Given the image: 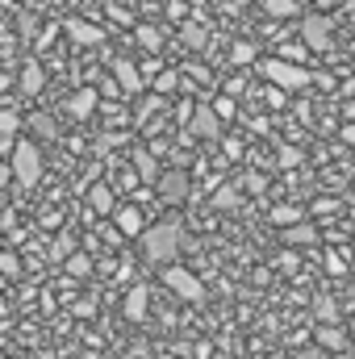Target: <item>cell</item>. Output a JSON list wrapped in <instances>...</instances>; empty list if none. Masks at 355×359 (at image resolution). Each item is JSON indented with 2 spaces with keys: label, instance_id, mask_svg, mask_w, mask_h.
<instances>
[{
  "label": "cell",
  "instance_id": "obj_43",
  "mask_svg": "<svg viewBox=\"0 0 355 359\" xmlns=\"http://www.w3.org/2000/svg\"><path fill=\"white\" fill-rule=\"evenodd\" d=\"M351 230H355V213H351Z\"/></svg>",
  "mask_w": 355,
  "mask_h": 359
},
{
  "label": "cell",
  "instance_id": "obj_44",
  "mask_svg": "<svg viewBox=\"0 0 355 359\" xmlns=\"http://www.w3.org/2000/svg\"><path fill=\"white\" fill-rule=\"evenodd\" d=\"M351 334H355V318H351Z\"/></svg>",
  "mask_w": 355,
  "mask_h": 359
},
{
  "label": "cell",
  "instance_id": "obj_34",
  "mask_svg": "<svg viewBox=\"0 0 355 359\" xmlns=\"http://www.w3.org/2000/svg\"><path fill=\"white\" fill-rule=\"evenodd\" d=\"M126 138H130V134H100V138H96V151L105 155V151H113V147H121Z\"/></svg>",
  "mask_w": 355,
  "mask_h": 359
},
{
  "label": "cell",
  "instance_id": "obj_37",
  "mask_svg": "<svg viewBox=\"0 0 355 359\" xmlns=\"http://www.w3.org/2000/svg\"><path fill=\"white\" fill-rule=\"evenodd\" d=\"M243 180H247V192H255V196H260V192L267 188V180H264V176H255V172H251V176H243Z\"/></svg>",
  "mask_w": 355,
  "mask_h": 359
},
{
  "label": "cell",
  "instance_id": "obj_11",
  "mask_svg": "<svg viewBox=\"0 0 355 359\" xmlns=\"http://www.w3.org/2000/svg\"><path fill=\"white\" fill-rule=\"evenodd\" d=\"M17 130H21V113H17V109H0V151H4V155H13Z\"/></svg>",
  "mask_w": 355,
  "mask_h": 359
},
{
  "label": "cell",
  "instance_id": "obj_16",
  "mask_svg": "<svg viewBox=\"0 0 355 359\" xmlns=\"http://www.w3.org/2000/svg\"><path fill=\"white\" fill-rule=\"evenodd\" d=\"M147 305H151V288H147V284L130 288V297H126V318H130V322H147Z\"/></svg>",
  "mask_w": 355,
  "mask_h": 359
},
{
  "label": "cell",
  "instance_id": "obj_31",
  "mask_svg": "<svg viewBox=\"0 0 355 359\" xmlns=\"http://www.w3.org/2000/svg\"><path fill=\"white\" fill-rule=\"evenodd\" d=\"M180 38L188 42V50H201V46H205V29H201V25H184Z\"/></svg>",
  "mask_w": 355,
  "mask_h": 359
},
{
  "label": "cell",
  "instance_id": "obj_46",
  "mask_svg": "<svg viewBox=\"0 0 355 359\" xmlns=\"http://www.w3.org/2000/svg\"><path fill=\"white\" fill-rule=\"evenodd\" d=\"M239 4H243V0H239Z\"/></svg>",
  "mask_w": 355,
  "mask_h": 359
},
{
  "label": "cell",
  "instance_id": "obj_36",
  "mask_svg": "<svg viewBox=\"0 0 355 359\" xmlns=\"http://www.w3.org/2000/svg\"><path fill=\"white\" fill-rule=\"evenodd\" d=\"M301 163V147H280V168H297Z\"/></svg>",
  "mask_w": 355,
  "mask_h": 359
},
{
  "label": "cell",
  "instance_id": "obj_9",
  "mask_svg": "<svg viewBox=\"0 0 355 359\" xmlns=\"http://www.w3.org/2000/svg\"><path fill=\"white\" fill-rule=\"evenodd\" d=\"M113 226H117V234H126V238H142V209L138 205H117L113 209Z\"/></svg>",
  "mask_w": 355,
  "mask_h": 359
},
{
  "label": "cell",
  "instance_id": "obj_41",
  "mask_svg": "<svg viewBox=\"0 0 355 359\" xmlns=\"http://www.w3.org/2000/svg\"><path fill=\"white\" fill-rule=\"evenodd\" d=\"M330 359H355L351 351H330Z\"/></svg>",
  "mask_w": 355,
  "mask_h": 359
},
{
  "label": "cell",
  "instance_id": "obj_32",
  "mask_svg": "<svg viewBox=\"0 0 355 359\" xmlns=\"http://www.w3.org/2000/svg\"><path fill=\"white\" fill-rule=\"evenodd\" d=\"M151 88L159 92V96H168V92H176V72H159V76L151 80Z\"/></svg>",
  "mask_w": 355,
  "mask_h": 359
},
{
  "label": "cell",
  "instance_id": "obj_20",
  "mask_svg": "<svg viewBox=\"0 0 355 359\" xmlns=\"http://www.w3.org/2000/svg\"><path fill=\"white\" fill-rule=\"evenodd\" d=\"M29 134L42 138V142H51V138H59V121L51 113H29Z\"/></svg>",
  "mask_w": 355,
  "mask_h": 359
},
{
  "label": "cell",
  "instance_id": "obj_26",
  "mask_svg": "<svg viewBox=\"0 0 355 359\" xmlns=\"http://www.w3.org/2000/svg\"><path fill=\"white\" fill-rule=\"evenodd\" d=\"M314 313H318V322H339V301L335 297H318L314 301Z\"/></svg>",
  "mask_w": 355,
  "mask_h": 359
},
{
  "label": "cell",
  "instance_id": "obj_39",
  "mask_svg": "<svg viewBox=\"0 0 355 359\" xmlns=\"http://www.w3.org/2000/svg\"><path fill=\"white\" fill-rule=\"evenodd\" d=\"M42 226H46V230H59V209H46V213H42Z\"/></svg>",
  "mask_w": 355,
  "mask_h": 359
},
{
  "label": "cell",
  "instance_id": "obj_23",
  "mask_svg": "<svg viewBox=\"0 0 355 359\" xmlns=\"http://www.w3.org/2000/svg\"><path fill=\"white\" fill-rule=\"evenodd\" d=\"M134 42H138L142 50H151V55H155V50L163 46V34H159L155 25H134Z\"/></svg>",
  "mask_w": 355,
  "mask_h": 359
},
{
  "label": "cell",
  "instance_id": "obj_22",
  "mask_svg": "<svg viewBox=\"0 0 355 359\" xmlns=\"http://www.w3.org/2000/svg\"><path fill=\"white\" fill-rule=\"evenodd\" d=\"M264 13L284 21V17H301V0H264Z\"/></svg>",
  "mask_w": 355,
  "mask_h": 359
},
{
  "label": "cell",
  "instance_id": "obj_35",
  "mask_svg": "<svg viewBox=\"0 0 355 359\" xmlns=\"http://www.w3.org/2000/svg\"><path fill=\"white\" fill-rule=\"evenodd\" d=\"M17 29H21V38H34V29H38V17H29V13H17Z\"/></svg>",
  "mask_w": 355,
  "mask_h": 359
},
{
  "label": "cell",
  "instance_id": "obj_4",
  "mask_svg": "<svg viewBox=\"0 0 355 359\" xmlns=\"http://www.w3.org/2000/svg\"><path fill=\"white\" fill-rule=\"evenodd\" d=\"M163 284H168L176 297H184V301H205V284H201L188 268H180V264H168V268H163Z\"/></svg>",
  "mask_w": 355,
  "mask_h": 359
},
{
  "label": "cell",
  "instance_id": "obj_15",
  "mask_svg": "<svg viewBox=\"0 0 355 359\" xmlns=\"http://www.w3.org/2000/svg\"><path fill=\"white\" fill-rule=\"evenodd\" d=\"M76 247H80L76 234H72V230H59V234L51 238V251H46V255H51V264H67V259L76 255Z\"/></svg>",
  "mask_w": 355,
  "mask_h": 359
},
{
  "label": "cell",
  "instance_id": "obj_10",
  "mask_svg": "<svg viewBox=\"0 0 355 359\" xmlns=\"http://www.w3.org/2000/svg\"><path fill=\"white\" fill-rule=\"evenodd\" d=\"M63 34H67L76 46H100V29H96V25H88L84 17H72V21L63 25Z\"/></svg>",
  "mask_w": 355,
  "mask_h": 359
},
{
  "label": "cell",
  "instance_id": "obj_33",
  "mask_svg": "<svg viewBox=\"0 0 355 359\" xmlns=\"http://www.w3.org/2000/svg\"><path fill=\"white\" fill-rule=\"evenodd\" d=\"M347 259H351V251H347V255L326 251V271H330V276H343V271H347Z\"/></svg>",
  "mask_w": 355,
  "mask_h": 359
},
{
  "label": "cell",
  "instance_id": "obj_27",
  "mask_svg": "<svg viewBox=\"0 0 355 359\" xmlns=\"http://www.w3.org/2000/svg\"><path fill=\"white\" fill-rule=\"evenodd\" d=\"M96 88H100V96H109V100L126 96V88H121V80H117V72H109V76H96Z\"/></svg>",
  "mask_w": 355,
  "mask_h": 359
},
{
  "label": "cell",
  "instance_id": "obj_13",
  "mask_svg": "<svg viewBox=\"0 0 355 359\" xmlns=\"http://www.w3.org/2000/svg\"><path fill=\"white\" fill-rule=\"evenodd\" d=\"M113 72H117V80H121V88H126V96H134V92H142L147 84H142V72L130 63V59H113Z\"/></svg>",
  "mask_w": 355,
  "mask_h": 359
},
{
  "label": "cell",
  "instance_id": "obj_45",
  "mask_svg": "<svg viewBox=\"0 0 355 359\" xmlns=\"http://www.w3.org/2000/svg\"><path fill=\"white\" fill-rule=\"evenodd\" d=\"M163 359H172V355H163Z\"/></svg>",
  "mask_w": 355,
  "mask_h": 359
},
{
  "label": "cell",
  "instance_id": "obj_12",
  "mask_svg": "<svg viewBox=\"0 0 355 359\" xmlns=\"http://www.w3.org/2000/svg\"><path fill=\"white\" fill-rule=\"evenodd\" d=\"M96 109H100V88H80L67 100V113H72V117H92Z\"/></svg>",
  "mask_w": 355,
  "mask_h": 359
},
{
  "label": "cell",
  "instance_id": "obj_18",
  "mask_svg": "<svg viewBox=\"0 0 355 359\" xmlns=\"http://www.w3.org/2000/svg\"><path fill=\"white\" fill-rule=\"evenodd\" d=\"M284 243H288V247H318V230H314L309 222L284 226Z\"/></svg>",
  "mask_w": 355,
  "mask_h": 359
},
{
  "label": "cell",
  "instance_id": "obj_5",
  "mask_svg": "<svg viewBox=\"0 0 355 359\" xmlns=\"http://www.w3.org/2000/svg\"><path fill=\"white\" fill-rule=\"evenodd\" d=\"M330 29H335V21H330L326 13H305V17H301V38H305L314 50H330Z\"/></svg>",
  "mask_w": 355,
  "mask_h": 359
},
{
  "label": "cell",
  "instance_id": "obj_7",
  "mask_svg": "<svg viewBox=\"0 0 355 359\" xmlns=\"http://www.w3.org/2000/svg\"><path fill=\"white\" fill-rule=\"evenodd\" d=\"M155 184H159V196H163L168 205H184V201H188V192H192V184H188L184 172H163Z\"/></svg>",
  "mask_w": 355,
  "mask_h": 359
},
{
  "label": "cell",
  "instance_id": "obj_40",
  "mask_svg": "<svg viewBox=\"0 0 355 359\" xmlns=\"http://www.w3.org/2000/svg\"><path fill=\"white\" fill-rule=\"evenodd\" d=\"M243 88H247L243 80H226V92H230V96H243Z\"/></svg>",
  "mask_w": 355,
  "mask_h": 359
},
{
  "label": "cell",
  "instance_id": "obj_3",
  "mask_svg": "<svg viewBox=\"0 0 355 359\" xmlns=\"http://www.w3.org/2000/svg\"><path fill=\"white\" fill-rule=\"evenodd\" d=\"M8 163H13V180L17 184H25V188H34L38 180H42V151H38V142L34 138H17V147H13V155H8Z\"/></svg>",
  "mask_w": 355,
  "mask_h": 359
},
{
  "label": "cell",
  "instance_id": "obj_1",
  "mask_svg": "<svg viewBox=\"0 0 355 359\" xmlns=\"http://www.w3.org/2000/svg\"><path fill=\"white\" fill-rule=\"evenodd\" d=\"M138 247H142V255H147L151 264L168 268V264H176V259H180V251H184V226H180L176 217H172V222H159V226L142 230Z\"/></svg>",
  "mask_w": 355,
  "mask_h": 359
},
{
  "label": "cell",
  "instance_id": "obj_29",
  "mask_svg": "<svg viewBox=\"0 0 355 359\" xmlns=\"http://www.w3.org/2000/svg\"><path fill=\"white\" fill-rule=\"evenodd\" d=\"M63 268H67V276H76V280H84V276L92 271V259L84 255V251H76V255H72V259H67Z\"/></svg>",
  "mask_w": 355,
  "mask_h": 359
},
{
  "label": "cell",
  "instance_id": "obj_17",
  "mask_svg": "<svg viewBox=\"0 0 355 359\" xmlns=\"http://www.w3.org/2000/svg\"><path fill=\"white\" fill-rule=\"evenodd\" d=\"M42 84H46V72H42V63H25L21 67V80H17V92H25V96H34V92H42Z\"/></svg>",
  "mask_w": 355,
  "mask_h": 359
},
{
  "label": "cell",
  "instance_id": "obj_21",
  "mask_svg": "<svg viewBox=\"0 0 355 359\" xmlns=\"http://www.w3.org/2000/svg\"><path fill=\"white\" fill-rule=\"evenodd\" d=\"M305 217H309V213H305L301 205H276V209L267 213V222L280 226V230H284V226H297V222H305Z\"/></svg>",
  "mask_w": 355,
  "mask_h": 359
},
{
  "label": "cell",
  "instance_id": "obj_24",
  "mask_svg": "<svg viewBox=\"0 0 355 359\" xmlns=\"http://www.w3.org/2000/svg\"><path fill=\"white\" fill-rule=\"evenodd\" d=\"M230 63H234V67L260 63V46H255V42H234V46H230Z\"/></svg>",
  "mask_w": 355,
  "mask_h": 359
},
{
  "label": "cell",
  "instance_id": "obj_30",
  "mask_svg": "<svg viewBox=\"0 0 355 359\" xmlns=\"http://www.w3.org/2000/svg\"><path fill=\"white\" fill-rule=\"evenodd\" d=\"M0 271L8 276V280H21V259H17V251L8 247V251H0Z\"/></svg>",
  "mask_w": 355,
  "mask_h": 359
},
{
  "label": "cell",
  "instance_id": "obj_42",
  "mask_svg": "<svg viewBox=\"0 0 355 359\" xmlns=\"http://www.w3.org/2000/svg\"><path fill=\"white\" fill-rule=\"evenodd\" d=\"M347 251H351V264H355V238H351V247H347Z\"/></svg>",
  "mask_w": 355,
  "mask_h": 359
},
{
  "label": "cell",
  "instance_id": "obj_28",
  "mask_svg": "<svg viewBox=\"0 0 355 359\" xmlns=\"http://www.w3.org/2000/svg\"><path fill=\"white\" fill-rule=\"evenodd\" d=\"M234 100H239V96H230V92H222V96L213 100V109H217L222 121H234V117H239V104H234Z\"/></svg>",
  "mask_w": 355,
  "mask_h": 359
},
{
  "label": "cell",
  "instance_id": "obj_6",
  "mask_svg": "<svg viewBox=\"0 0 355 359\" xmlns=\"http://www.w3.org/2000/svg\"><path fill=\"white\" fill-rule=\"evenodd\" d=\"M222 117H217V109L209 104V109H196L192 113V121H188V130H192V138H205V142H213V138H222Z\"/></svg>",
  "mask_w": 355,
  "mask_h": 359
},
{
  "label": "cell",
  "instance_id": "obj_19",
  "mask_svg": "<svg viewBox=\"0 0 355 359\" xmlns=\"http://www.w3.org/2000/svg\"><path fill=\"white\" fill-rule=\"evenodd\" d=\"M134 172L142 180H159L163 172H159V155L155 151H142V147H134Z\"/></svg>",
  "mask_w": 355,
  "mask_h": 359
},
{
  "label": "cell",
  "instance_id": "obj_25",
  "mask_svg": "<svg viewBox=\"0 0 355 359\" xmlns=\"http://www.w3.org/2000/svg\"><path fill=\"white\" fill-rule=\"evenodd\" d=\"M239 184H217V192H213V205L217 209H239Z\"/></svg>",
  "mask_w": 355,
  "mask_h": 359
},
{
  "label": "cell",
  "instance_id": "obj_38",
  "mask_svg": "<svg viewBox=\"0 0 355 359\" xmlns=\"http://www.w3.org/2000/svg\"><path fill=\"white\" fill-rule=\"evenodd\" d=\"M109 13H113V21H121V25H134V17H130V13H126V8H121V4H113V8H109Z\"/></svg>",
  "mask_w": 355,
  "mask_h": 359
},
{
  "label": "cell",
  "instance_id": "obj_14",
  "mask_svg": "<svg viewBox=\"0 0 355 359\" xmlns=\"http://www.w3.org/2000/svg\"><path fill=\"white\" fill-rule=\"evenodd\" d=\"M88 209H92V213H100V217H105V213L113 217L117 196H113V188H109V184H92V188H88Z\"/></svg>",
  "mask_w": 355,
  "mask_h": 359
},
{
  "label": "cell",
  "instance_id": "obj_2",
  "mask_svg": "<svg viewBox=\"0 0 355 359\" xmlns=\"http://www.w3.org/2000/svg\"><path fill=\"white\" fill-rule=\"evenodd\" d=\"M260 76H264L267 84H276V88L284 92H305L318 76H309L301 63H293V59H284V55H272V59H260Z\"/></svg>",
  "mask_w": 355,
  "mask_h": 359
},
{
  "label": "cell",
  "instance_id": "obj_8",
  "mask_svg": "<svg viewBox=\"0 0 355 359\" xmlns=\"http://www.w3.org/2000/svg\"><path fill=\"white\" fill-rule=\"evenodd\" d=\"M314 339H318V347H326V351H351V347H355V334H351V326L343 330V326H330V322H322Z\"/></svg>",
  "mask_w": 355,
  "mask_h": 359
}]
</instances>
